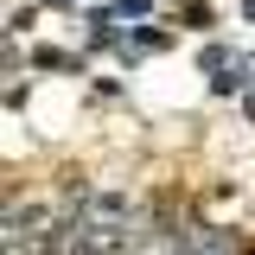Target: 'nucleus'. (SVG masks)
Returning <instances> with one entry per match:
<instances>
[{"label": "nucleus", "instance_id": "f257e3e1", "mask_svg": "<svg viewBox=\"0 0 255 255\" xmlns=\"http://www.w3.org/2000/svg\"><path fill=\"white\" fill-rule=\"evenodd\" d=\"M243 77H249V64H236V58H230V70H223V77H211V90L230 96V90H243Z\"/></svg>", "mask_w": 255, "mask_h": 255}]
</instances>
